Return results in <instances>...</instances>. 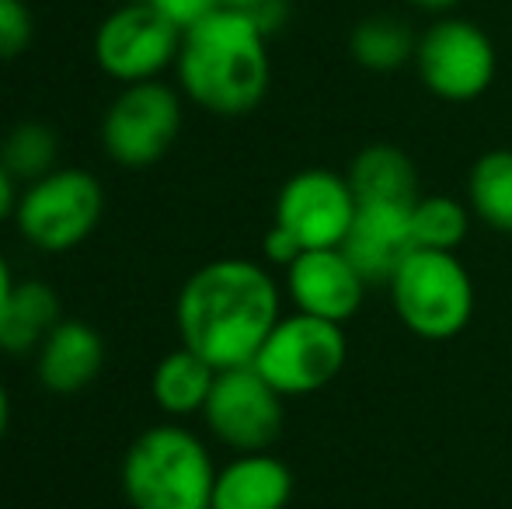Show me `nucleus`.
Returning <instances> with one entry per match:
<instances>
[{"label": "nucleus", "mask_w": 512, "mask_h": 509, "mask_svg": "<svg viewBox=\"0 0 512 509\" xmlns=\"http://www.w3.org/2000/svg\"><path fill=\"white\" fill-rule=\"evenodd\" d=\"M276 279L248 258H216L185 279L175 304L182 346L216 370L251 367L265 346L279 311Z\"/></svg>", "instance_id": "nucleus-1"}, {"label": "nucleus", "mask_w": 512, "mask_h": 509, "mask_svg": "<svg viewBox=\"0 0 512 509\" xmlns=\"http://www.w3.org/2000/svg\"><path fill=\"white\" fill-rule=\"evenodd\" d=\"M175 70L199 109L223 119L248 116L269 95V35L248 11L220 7L182 35Z\"/></svg>", "instance_id": "nucleus-2"}, {"label": "nucleus", "mask_w": 512, "mask_h": 509, "mask_svg": "<svg viewBox=\"0 0 512 509\" xmlns=\"http://www.w3.org/2000/svg\"><path fill=\"white\" fill-rule=\"evenodd\" d=\"M216 464L185 426H154L122 461V492L136 509H213Z\"/></svg>", "instance_id": "nucleus-3"}, {"label": "nucleus", "mask_w": 512, "mask_h": 509, "mask_svg": "<svg viewBox=\"0 0 512 509\" xmlns=\"http://www.w3.org/2000/svg\"><path fill=\"white\" fill-rule=\"evenodd\" d=\"M391 290L394 314L411 335L425 342L457 339L474 318V279L457 252H429L415 248L394 279Z\"/></svg>", "instance_id": "nucleus-4"}, {"label": "nucleus", "mask_w": 512, "mask_h": 509, "mask_svg": "<svg viewBox=\"0 0 512 509\" xmlns=\"http://www.w3.org/2000/svg\"><path fill=\"white\" fill-rule=\"evenodd\" d=\"M349 360L345 328L310 314H283L258 349L251 367L276 387L283 398H304L324 391Z\"/></svg>", "instance_id": "nucleus-5"}, {"label": "nucleus", "mask_w": 512, "mask_h": 509, "mask_svg": "<svg viewBox=\"0 0 512 509\" xmlns=\"http://www.w3.org/2000/svg\"><path fill=\"white\" fill-rule=\"evenodd\" d=\"M105 213V189L91 171L56 168L18 199V231L39 252H70L95 234Z\"/></svg>", "instance_id": "nucleus-6"}, {"label": "nucleus", "mask_w": 512, "mask_h": 509, "mask_svg": "<svg viewBox=\"0 0 512 509\" xmlns=\"http://www.w3.org/2000/svg\"><path fill=\"white\" fill-rule=\"evenodd\" d=\"M411 67L429 95L464 105L492 88L499 53H495L492 35L481 25L457 18V14H443L418 35Z\"/></svg>", "instance_id": "nucleus-7"}, {"label": "nucleus", "mask_w": 512, "mask_h": 509, "mask_svg": "<svg viewBox=\"0 0 512 509\" xmlns=\"http://www.w3.org/2000/svg\"><path fill=\"white\" fill-rule=\"evenodd\" d=\"M283 401V394L255 367L220 370L203 408V419L209 433L234 454H258L283 436Z\"/></svg>", "instance_id": "nucleus-8"}, {"label": "nucleus", "mask_w": 512, "mask_h": 509, "mask_svg": "<svg viewBox=\"0 0 512 509\" xmlns=\"http://www.w3.org/2000/svg\"><path fill=\"white\" fill-rule=\"evenodd\" d=\"M182 133V102L161 81L126 84L102 123V143L122 168L161 161Z\"/></svg>", "instance_id": "nucleus-9"}, {"label": "nucleus", "mask_w": 512, "mask_h": 509, "mask_svg": "<svg viewBox=\"0 0 512 509\" xmlns=\"http://www.w3.org/2000/svg\"><path fill=\"white\" fill-rule=\"evenodd\" d=\"M182 32L150 4H122L98 25L95 60L122 84L157 81L178 63Z\"/></svg>", "instance_id": "nucleus-10"}, {"label": "nucleus", "mask_w": 512, "mask_h": 509, "mask_svg": "<svg viewBox=\"0 0 512 509\" xmlns=\"http://www.w3.org/2000/svg\"><path fill=\"white\" fill-rule=\"evenodd\" d=\"M356 192L342 171L304 168L276 196V220L304 252L310 248H342L356 220Z\"/></svg>", "instance_id": "nucleus-11"}, {"label": "nucleus", "mask_w": 512, "mask_h": 509, "mask_svg": "<svg viewBox=\"0 0 512 509\" xmlns=\"http://www.w3.org/2000/svg\"><path fill=\"white\" fill-rule=\"evenodd\" d=\"M366 276L342 248H310L286 265V293L293 307L310 318L345 325L366 300Z\"/></svg>", "instance_id": "nucleus-12"}, {"label": "nucleus", "mask_w": 512, "mask_h": 509, "mask_svg": "<svg viewBox=\"0 0 512 509\" xmlns=\"http://www.w3.org/2000/svg\"><path fill=\"white\" fill-rule=\"evenodd\" d=\"M342 252L356 262L370 286H387L401 262L415 252L411 241V206L391 203H359L356 220L349 227V238L342 241Z\"/></svg>", "instance_id": "nucleus-13"}, {"label": "nucleus", "mask_w": 512, "mask_h": 509, "mask_svg": "<svg viewBox=\"0 0 512 509\" xmlns=\"http://www.w3.org/2000/svg\"><path fill=\"white\" fill-rule=\"evenodd\" d=\"M293 499V471L269 450L237 454L216 471L213 509H286Z\"/></svg>", "instance_id": "nucleus-14"}, {"label": "nucleus", "mask_w": 512, "mask_h": 509, "mask_svg": "<svg viewBox=\"0 0 512 509\" xmlns=\"http://www.w3.org/2000/svg\"><path fill=\"white\" fill-rule=\"evenodd\" d=\"M105 367V339L84 321H60L39 346V381L53 394L84 391Z\"/></svg>", "instance_id": "nucleus-15"}, {"label": "nucleus", "mask_w": 512, "mask_h": 509, "mask_svg": "<svg viewBox=\"0 0 512 509\" xmlns=\"http://www.w3.org/2000/svg\"><path fill=\"white\" fill-rule=\"evenodd\" d=\"M345 178H349L352 192H356V203L415 206L422 199L418 168L398 143H366L352 157Z\"/></svg>", "instance_id": "nucleus-16"}, {"label": "nucleus", "mask_w": 512, "mask_h": 509, "mask_svg": "<svg viewBox=\"0 0 512 509\" xmlns=\"http://www.w3.org/2000/svg\"><path fill=\"white\" fill-rule=\"evenodd\" d=\"M56 325H60V297L42 279L14 283V290L0 304V349L32 353Z\"/></svg>", "instance_id": "nucleus-17"}, {"label": "nucleus", "mask_w": 512, "mask_h": 509, "mask_svg": "<svg viewBox=\"0 0 512 509\" xmlns=\"http://www.w3.org/2000/svg\"><path fill=\"white\" fill-rule=\"evenodd\" d=\"M220 370L213 363H206L192 349H175L168 353L154 370V381H150V394L168 415H203L209 391L216 384Z\"/></svg>", "instance_id": "nucleus-18"}, {"label": "nucleus", "mask_w": 512, "mask_h": 509, "mask_svg": "<svg viewBox=\"0 0 512 509\" xmlns=\"http://www.w3.org/2000/svg\"><path fill=\"white\" fill-rule=\"evenodd\" d=\"M418 35L405 18L394 14H373L352 28V60L370 74H394V70L415 63Z\"/></svg>", "instance_id": "nucleus-19"}, {"label": "nucleus", "mask_w": 512, "mask_h": 509, "mask_svg": "<svg viewBox=\"0 0 512 509\" xmlns=\"http://www.w3.org/2000/svg\"><path fill=\"white\" fill-rule=\"evenodd\" d=\"M467 206L485 227L512 234V147H495L471 164Z\"/></svg>", "instance_id": "nucleus-20"}, {"label": "nucleus", "mask_w": 512, "mask_h": 509, "mask_svg": "<svg viewBox=\"0 0 512 509\" xmlns=\"http://www.w3.org/2000/svg\"><path fill=\"white\" fill-rule=\"evenodd\" d=\"M471 220L474 213L467 203L432 192L411 206V241L415 248H429V252H457L471 231Z\"/></svg>", "instance_id": "nucleus-21"}, {"label": "nucleus", "mask_w": 512, "mask_h": 509, "mask_svg": "<svg viewBox=\"0 0 512 509\" xmlns=\"http://www.w3.org/2000/svg\"><path fill=\"white\" fill-rule=\"evenodd\" d=\"M0 161L14 178L25 182H39L49 171H56V136L42 123H21L7 133L4 147H0Z\"/></svg>", "instance_id": "nucleus-22"}, {"label": "nucleus", "mask_w": 512, "mask_h": 509, "mask_svg": "<svg viewBox=\"0 0 512 509\" xmlns=\"http://www.w3.org/2000/svg\"><path fill=\"white\" fill-rule=\"evenodd\" d=\"M32 42V14L25 0H0V60H14Z\"/></svg>", "instance_id": "nucleus-23"}, {"label": "nucleus", "mask_w": 512, "mask_h": 509, "mask_svg": "<svg viewBox=\"0 0 512 509\" xmlns=\"http://www.w3.org/2000/svg\"><path fill=\"white\" fill-rule=\"evenodd\" d=\"M147 4L154 7L157 14H164L182 35L189 32V28H196L199 21H206L213 11H220L216 0H147Z\"/></svg>", "instance_id": "nucleus-24"}, {"label": "nucleus", "mask_w": 512, "mask_h": 509, "mask_svg": "<svg viewBox=\"0 0 512 509\" xmlns=\"http://www.w3.org/2000/svg\"><path fill=\"white\" fill-rule=\"evenodd\" d=\"M262 248H265V258H269L272 265H290L297 255H304V248L297 245V241L290 238L286 231H279L276 224L269 227V234H265V241H262Z\"/></svg>", "instance_id": "nucleus-25"}, {"label": "nucleus", "mask_w": 512, "mask_h": 509, "mask_svg": "<svg viewBox=\"0 0 512 509\" xmlns=\"http://www.w3.org/2000/svg\"><path fill=\"white\" fill-rule=\"evenodd\" d=\"M14 182H18V178H14L11 171L4 168V161H0V224H4L7 217H14V210H18V192H14Z\"/></svg>", "instance_id": "nucleus-26"}, {"label": "nucleus", "mask_w": 512, "mask_h": 509, "mask_svg": "<svg viewBox=\"0 0 512 509\" xmlns=\"http://www.w3.org/2000/svg\"><path fill=\"white\" fill-rule=\"evenodd\" d=\"M411 7H418V11H425V14H453V7L460 4V0H408Z\"/></svg>", "instance_id": "nucleus-27"}, {"label": "nucleus", "mask_w": 512, "mask_h": 509, "mask_svg": "<svg viewBox=\"0 0 512 509\" xmlns=\"http://www.w3.org/2000/svg\"><path fill=\"white\" fill-rule=\"evenodd\" d=\"M14 290V276H11V265H7V258L0 255V304L7 300V293Z\"/></svg>", "instance_id": "nucleus-28"}, {"label": "nucleus", "mask_w": 512, "mask_h": 509, "mask_svg": "<svg viewBox=\"0 0 512 509\" xmlns=\"http://www.w3.org/2000/svg\"><path fill=\"white\" fill-rule=\"evenodd\" d=\"M7 419H11V401H7V391L0 387V440L7 433Z\"/></svg>", "instance_id": "nucleus-29"}, {"label": "nucleus", "mask_w": 512, "mask_h": 509, "mask_svg": "<svg viewBox=\"0 0 512 509\" xmlns=\"http://www.w3.org/2000/svg\"><path fill=\"white\" fill-rule=\"evenodd\" d=\"M220 7H230V11H251L258 0H216Z\"/></svg>", "instance_id": "nucleus-30"}, {"label": "nucleus", "mask_w": 512, "mask_h": 509, "mask_svg": "<svg viewBox=\"0 0 512 509\" xmlns=\"http://www.w3.org/2000/svg\"><path fill=\"white\" fill-rule=\"evenodd\" d=\"M129 4H147V0H129Z\"/></svg>", "instance_id": "nucleus-31"}]
</instances>
